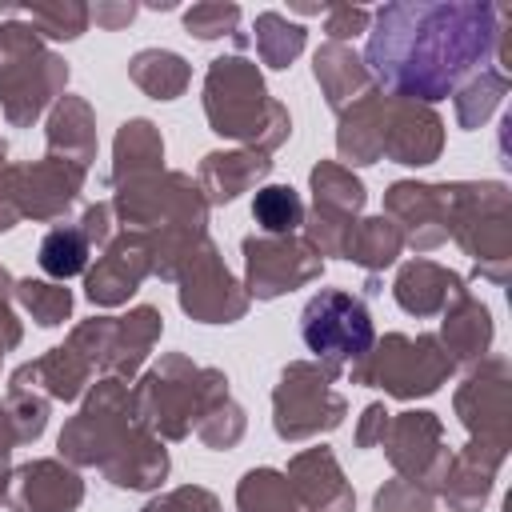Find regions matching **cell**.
<instances>
[{
  "label": "cell",
  "mask_w": 512,
  "mask_h": 512,
  "mask_svg": "<svg viewBox=\"0 0 512 512\" xmlns=\"http://www.w3.org/2000/svg\"><path fill=\"white\" fill-rule=\"evenodd\" d=\"M224 396H228V380L216 368H196L184 356H164L132 392V404L144 428H156L160 436L180 440Z\"/></svg>",
  "instance_id": "3957f363"
},
{
  "label": "cell",
  "mask_w": 512,
  "mask_h": 512,
  "mask_svg": "<svg viewBox=\"0 0 512 512\" xmlns=\"http://www.w3.org/2000/svg\"><path fill=\"white\" fill-rule=\"evenodd\" d=\"M312 72L328 96V108L344 112L352 100H360L368 88H372V76L364 68V60L348 48V44H320L316 56H312Z\"/></svg>",
  "instance_id": "603a6c76"
},
{
  "label": "cell",
  "mask_w": 512,
  "mask_h": 512,
  "mask_svg": "<svg viewBox=\"0 0 512 512\" xmlns=\"http://www.w3.org/2000/svg\"><path fill=\"white\" fill-rule=\"evenodd\" d=\"M336 372L324 364H288L280 372V384L272 392V424L284 440H304L316 432H328L344 416V400L332 392Z\"/></svg>",
  "instance_id": "ba28073f"
},
{
  "label": "cell",
  "mask_w": 512,
  "mask_h": 512,
  "mask_svg": "<svg viewBox=\"0 0 512 512\" xmlns=\"http://www.w3.org/2000/svg\"><path fill=\"white\" fill-rule=\"evenodd\" d=\"M488 344H492V316L464 288L444 308V344L440 348H448V360L456 364V360H480Z\"/></svg>",
  "instance_id": "4316f807"
},
{
  "label": "cell",
  "mask_w": 512,
  "mask_h": 512,
  "mask_svg": "<svg viewBox=\"0 0 512 512\" xmlns=\"http://www.w3.org/2000/svg\"><path fill=\"white\" fill-rule=\"evenodd\" d=\"M392 292H396V304H400L404 312H412V316H432V312H444V308L452 304V296L464 292V284H460L456 272H448V268H440V264H432V260H412V264L400 268Z\"/></svg>",
  "instance_id": "7402d4cb"
},
{
  "label": "cell",
  "mask_w": 512,
  "mask_h": 512,
  "mask_svg": "<svg viewBox=\"0 0 512 512\" xmlns=\"http://www.w3.org/2000/svg\"><path fill=\"white\" fill-rule=\"evenodd\" d=\"M104 476L116 484V488H156L168 472V452L152 440V432L140 424L104 464Z\"/></svg>",
  "instance_id": "cb8c5ba5"
},
{
  "label": "cell",
  "mask_w": 512,
  "mask_h": 512,
  "mask_svg": "<svg viewBox=\"0 0 512 512\" xmlns=\"http://www.w3.org/2000/svg\"><path fill=\"white\" fill-rule=\"evenodd\" d=\"M500 8L480 0H404L372 12L364 68L392 100L452 96L496 52Z\"/></svg>",
  "instance_id": "6da1fadb"
},
{
  "label": "cell",
  "mask_w": 512,
  "mask_h": 512,
  "mask_svg": "<svg viewBox=\"0 0 512 512\" xmlns=\"http://www.w3.org/2000/svg\"><path fill=\"white\" fill-rule=\"evenodd\" d=\"M144 420L136 416L132 392L120 380H100L80 416H72L60 432V456L72 464H104Z\"/></svg>",
  "instance_id": "52a82bcc"
},
{
  "label": "cell",
  "mask_w": 512,
  "mask_h": 512,
  "mask_svg": "<svg viewBox=\"0 0 512 512\" xmlns=\"http://www.w3.org/2000/svg\"><path fill=\"white\" fill-rule=\"evenodd\" d=\"M48 156L68 160L88 168L96 156V128H92V108L80 96H60V104L48 116Z\"/></svg>",
  "instance_id": "d4e9b609"
},
{
  "label": "cell",
  "mask_w": 512,
  "mask_h": 512,
  "mask_svg": "<svg viewBox=\"0 0 512 512\" xmlns=\"http://www.w3.org/2000/svg\"><path fill=\"white\" fill-rule=\"evenodd\" d=\"M388 424H392V416L384 412V404H368V408H364V420H360V432H356V444H360V448L384 444Z\"/></svg>",
  "instance_id": "f6af8a7d"
},
{
  "label": "cell",
  "mask_w": 512,
  "mask_h": 512,
  "mask_svg": "<svg viewBox=\"0 0 512 512\" xmlns=\"http://www.w3.org/2000/svg\"><path fill=\"white\" fill-rule=\"evenodd\" d=\"M504 92H508V76L496 68H480L464 88H456V120L464 128H480L492 116V108L504 100Z\"/></svg>",
  "instance_id": "d590c367"
},
{
  "label": "cell",
  "mask_w": 512,
  "mask_h": 512,
  "mask_svg": "<svg viewBox=\"0 0 512 512\" xmlns=\"http://www.w3.org/2000/svg\"><path fill=\"white\" fill-rule=\"evenodd\" d=\"M16 300L32 312L36 324L52 328V324H64L68 312H72V292L64 284H48V280H20L16 284Z\"/></svg>",
  "instance_id": "74e56055"
},
{
  "label": "cell",
  "mask_w": 512,
  "mask_h": 512,
  "mask_svg": "<svg viewBox=\"0 0 512 512\" xmlns=\"http://www.w3.org/2000/svg\"><path fill=\"white\" fill-rule=\"evenodd\" d=\"M84 500V484L60 460H32L12 476L8 504L16 512H72Z\"/></svg>",
  "instance_id": "ac0fdd59"
},
{
  "label": "cell",
  "mask_w": 512,
  "mask_h": 512,
  "mask_svg": "<svg viewBox=\"0 0 512 512\" xmlns=\"http://www.w3.org/2000/svg\"><path fill=\"white\" fill-rule=\"evenodd\" d=\"M144 512H220V508H216V496L204 488H176V492L152 500Z\"/></svg>",
  "instance_id": "7bdbcfd3"
},
{
  "label": "cell",
  "mask_w": 512,
  "mask_h": 512,
  "mask_svg": "<svg viewBox=\"0 0 512 512\" xmlns=\"http://www.w3.org/2000/svg\"><path fill=\"white\" fill-rule=\"evenodd\" d=\"M456 412L476 440L508 448V364L492 360L472 372L456 392Z\"/></svg>",
  "instance_id": "5bb4252c"
},
{
  "label": "cell",
  "mask_w": 512,
  "mask_h": 512,
  "mask_svg": "<svg viewBox=\"0 0 512 512\" xmlns=\"http://www.w3.org/2000/svg\"><path fill=\"white\" fill-rule=\"evenodd\" d=\"M180 308L204 324H232L248 308V292L220 264L208 236L188 252V260L180 268Z\"/></svg>",
  "instance_id": "9c48e42d"
},
{
  "label": "cell",
  "mask_w": 512,
  "mask_h": 512,
  "mask_svg": "<svg viewBox=\"0 0 512 512\" xmlns=\"http://www.w3.org/2000/svg\"><path fill=\"white\" fill-rule=\"evenodd\" d=\"M4 152H8V148H4V140H0V168H4Z\"/></svg>",
  "instance_id": "f907efd6"
},
{
  "label": "cell",
  "mask_w": 512,
  "mask_h": 512,
  "mask_svg": "<svg viewBox=\"0 0 512 512\" xmlns=\"http://www.w3.org/2000/svg\"><path fill=\"white\" fill-rule=\"evenodd\" d=\"M252 216L268 236H292L304 224V204L296 196V188L288 184H268L256 192L252 200Z\"/></svg>",
  "instance_id": "8d00e7d4"
},
{
  "label": "cell",
  "mask_w": 512,
  "mask_h": 512,
  "mask_svg": "<svg viewBox=\"0 0 512 512\" xmlns=\"http://www.w3.org/2000/svg\"><path fill=\"white\" fill-rule=\"evenodd\" d=\"M68 84V64L24 20L0 24V108L8 124H32Z\"/></svg>",
  "instance_id": "277c9868"
},
{
  "label": "cell",
  "mask_w": 512,
  "mask_h": 512,
  "mask_svg": "<svg viewBox=\"0 0 512 512\" xmlns=\"http://www.w3.org/2000/svg\"><path fill=\"white\" fill-rule=\"evenodd\" d=\"M352 372V384H376L400 400H412V396H428L436 392L448 372H452V360L448 352L440 348L436 336H384L380 344H372V352L348 368Z\"/></svg>",
  "instance_id": "8992f818"
},
{
  "label": "cell",
  "mask_w": 512,
  "mask_h": 512,
  "mask_svg": "<svg viewBox=\"0 0 512 512\" xmlns=\"http://www.w3.org/2000/svg\"><path fill=\"white\" fill-rule=\"evenodd\" d=\"M312 192H316V212L308 224V244L320 256H340L352 216L364 208V184L344 164L324 160L312 168Z\"/></svg>",
  "instance_id": "7c38bea8"
},
{
  "label": "cell",
  "mask_w": 512,
  "mask_h": 512,
  "mask_svg": "<svg viewBox=\"0 0 512 512\" xmlns=\"http://www.w3.org/2000/svg\"><path fill=\"white\" fill-rule=\"evenodd\" d=\"M204 112L212 132L252 144V152H272L288 140L292 120L280 100L268 96L260 72L244 56H216L204 76Z\"/></svg>",
  "instance_id": "7a4b0ae2"
},
{
  "label": "cell",
  "mask_w": 512,
  "mask_h": 512,
  "mask_svg": "<svg viewBox=\"0 0 512 512\" xmlns=\"http://www.w3.org/2000/svg\"><path fill=\"white\" fill-rule=\"evenodd\" d=\"M236 24H240V8H236V4H224V0H204V4H192V8L184 12V28H188L196 40L236 36Z\"/></svg>",
  "instance_id": "f35d334b"
},
{
  "label": "cell",
  "mask_w": 512,
  "mask_h": 512,
  "mask_svg": "<svg viewBox=\"0 0 512 512\" xmlns=\"http://www.w3.org/2000/svg\"><path fill=\"white\" fill-rule=\"evenodd\" d=\"M128 76L136 80V88H144L148 96L156 100H176L188 80H192V68L184 56L168 52V48H144L128 60Z\"/></svg>",
  "instance_id": "4dcf8cb0"
},
{
  "label": "cell",
  "mask_w": 512,
  "mask_h": 512,
  "mask_svg": "<svg viewBox=\"0 0 512 512\" xmlns=\"http://www.w3.org/2000/svg\"><path fill=\"white\" fill-rule=\"evenodd\" d=\"M156 336H160V312L148 308V304L132 308V312H128L124 320H116V328H112V344H108V364H104V372H112V376H132V372L140 368V360L148 356V348L156 344Z\"/></svg>",
  "instance_id": "83f0119b"
},
{
  "label": "cell",
  "mask_w": 512,
  "mask_h": 512,
  "mask_svg": "<svg viewBox=\"0 0 512 512\" xmlns=\"http://www.w3.org/2000/svg\"><path fill=\"white\" fill-rule=\"evenodd\" d=\"M12 444H16V432H12V420L0 404V504L8 500V452H12Z\"/></svg>",
  "instance_id": "c3c4849f"
},
{
  "label": "cell",
  "mask_w": 512,
  "mask_h": 512,
  "mask_svg": "<svg viewBox=\"0 0 512 512\" xmlns=\"http://www.w3.org/2000/svg\"><path fill=\"white\" fill-rule=\"evenodd\" d=\"M248 292L256 300H272L320 276V252L296 236H248L244 240Z\"/></svg>",
  "instance_id": "30bf717a"
},
{
  "label": "cell",
  "mask_w": 512,
  "mask_h": 512,
  "mask_svg": "<svg viewBox=\"0 0 512 512\" xmlns=\"http://www.w3.org/2000/svg\"><path fill=\"white\" fill-rule=\"evenodd\" d=\"M288 484L300 500V512H352V488L340 476V464L328 448H308L288 464Z\"/></svg>",
  "instance_id": "d6986e66"
},
{
  "label": "cell",
  "mask_w": 512,
  "mask_h": 512,
  "mask_svg": "<svg viewBox=\"0 0 512 512\" xmlns=\"http://www.w3.org/2000/svg\"><path fill=\"white\" fill-rule=\"evenodd\" d=\"M300 336H304L308 352H316V360L336 376L344 368H356L376 344L372 316H368L364 300H356L352 292H340V288H324L304 304Z\"/></svg>",
  "instance_id": "5b68a950"
},
{
  "label": "cell",
  "mask_w": 512,
  "mask_h": 512,
  "mask_svg": "<svg viewBox=\"0 0 512 512\" xmlns=\"http://www.w3.org/2000/svg\"><path fill=\"white\" fill-rule=\"evenodd\" d=\"M20 220L16 208V188H12V168H0V232H8Z\"/></svg>",
  "instance_id": "7dc6e473"
},
{
  "label": "cell",
  "mask_w": 512,
  "mask_h": 512,
  "mask_svg": "<svg viewBox=\"0 0 512 512\" xmlns=\"http://www.w3.org/2000/svg\"><path fill=\"white\" fill-rule=\"evenodd\" d=\"M196 432H200V440L212 444V448H232V444L244 436V412L224 396L220 404H212V408L200 416Z\"/></svg>",
  "instance_id": "ab89813d"
},
{
  "label": "cell",
  "mask_w": 512,
  "mask_h": 512,
  "mask_svg": "<svg viewBox=\"0 0 512 512\" xmlns=\"http://www.w3.org/2000/svg\"><path fill=\"white\" fill-rule=\"evenodd\" d=\"M440 116L428 104H412V100H392L384 108V140H380V156H392L396 164H432L440 156Z\"/></svg>",
  "instance_id": "2e32d148"
},
{
  "label": "cell",
  "mask_w": 512,
  "mask_h": 512,
  "mask_svg": "<svg viewBox=\"0 0 512 512\" xmlns=\"http://www.w3.org/2000/svg\"><path fill=\"white\" fill-rule=\"evenodd\" d=\"M240 512H300V500L284 472L276 468H252L236 488Z\"/></svg>",
  "instance_id": "d6a6232c"
},
{
  "label": "cell",
  "mask_w": 512,
  "mask_h": 512,
  "mask_svg": "<svg viewBox=\"0 0 512 512\" xmlns=\"http://www.w3.org/2000/svg\"><path fill=\"white\" fill-rule=\"evenodd\" d=\"M256 52L268 68H288L304 52V28L280 12H260L256 16Z\"/></svg>",
  "instance_id": "e575fe53"
},
{
  "label": "cell",
  "mask_w": 512,
  "mask_h": 512,
  "mask_svg": "<svg viewBox=\"0 0 512 512\" xmlns=\"http://www.w3.org/2000/svg\"><path fill=\"white\" fill-rule=\"evenodd\" d=\"M456 200H460V184H412V180H400V184L388 188L384 208H388L392 224L400 228V236L412 248H436L452 232Z\"/></svg>",
  "instance_id": "8fae6325"
},
{
  "label": "cell",
  "mask_w": 512,
  "mask_h": 512,
  "mask_svg": "<svg viewBox=\"0 0 512 512\" xmlns=\"http://www.w3.org/2000/svg\"><path fill=\"white\" fill-rule=\"evenodd\" d=\"M376 512H432V492L416 480H388L376 492Z\"/></svg>",
  "instance_id": "60d3db41"
},
{
  "label": "cell",
  "mask_w": 512,
  "mask_h": 512,
  "mask_svg": "<svg viewBox=\"0 0 512 512\" xmlns=\"http://www.w3.org/2000/svg\"><path fill=\"white\" fill-rule=\"evenodd\" d=\"M148 272H152V240L140 236V232H124V236L108 240L104 256L88 272V280H84L88 300L92 304H104V308L124 304L140 288V280Z\"/></svg>",
  "instance_id": "9a60e30c"
},
{
  "label": "cell",
  "mask_w": 512,
  "mask_h": 512,
  "mask_svg": "<svg viewBox=\"0 0 512 512\" xmlns=\"http://www.w3.org/2000/svg\"><path fill=\"white\" fill-rule=\"evenodd\" d=\"M88 16L100 24V28H128L132 16H136V4L132 0H100L88 8Z\"/></svg>",
  "instance_id": "ee69618b"
},
{
  "label": "cell",
  "mask_w": 512,
  "mask_h": 512,
  "mask_svg": "<svg viewBox=\"0 0 512 512\" xmlns=\"http://www.w3.org/2000/svg\"><path fill=\"white\" fill-rule=\"evenodd\" d=\"M368 24H372V12L360 4H328L324 8V32L332 44H348L352 36L368 32Z\"/></svg>",
  "instance_id": "b9f144b4"
},
{
  "label": "cell",
  "mask_w": 512,
  "mask_h": 512,
  "mask_svg": "<svg viewBox=\"0 0 512 512\" xmlns=\"http://www.w3.org/2000/svg\"><path fill=\"white\" fill-rule=\"evenodd\" d=\"M88 252H92V244H88L84 228L80 224H60L40 240V268L56 280H68V276L84 272Z\"/></svg>",
  "instance_id": "836d02e7"
},
{
  "label": "cell",
  "mask_w": 512,
  "mask_h": 512,
  "mask_svg": "<svg viewBox=\"0 0 512 512\" xmlns=\"http://www.w3.org/2000/svg\"><path fill=\"white\" fill-rule=\"evenodd\" d=\"M384 108L388 96L380 88H368L360 100H352L340 112V132H336V148L348 164H372L380 160V140H384Z\"/></svg>",
  "instance_id": "44dd1931"
},
{
  "label": "cell",
  "mask_w": 512,
  "mask_h": 512,
  "mask_svg": "<svg viewBox=\"0 0 512 512\" xmlns=\"http://www.w3.org/2000/svg\"><path fill=\"white\" fill-rule=\"evenodd\" d=\"M164 160V140L148 120H128L116 132V164H112V180L128 184L140 176H152Z\"/></svg>",
  "instance_id": "f1b7e54d"
},
{
  "label": "cell",
  "mask_w": 512,
  "mask_h": 512,
  "mask_svg": "<svg viewBox=\"0 0 512 512\" xmlns=\"http://www.w3.org/2000/svg\"><path fill=\"white\" fill-rule=\"evenodd\" d=\"M400 248H404L400 228L392 220H384V216H372V220H356L348 228L340 256L360 264V268H368V272H380L400 256Z\"/></svg>",
  "instance_id": "f546056e"
},
{
  "label": "cell",
  "mask_w": 512,
  "mask_h": 512,
  "mask_svg": "<svg viewBox=\"0 0 512 512\" xmlns=\"http://www.w3.org/2000/svg\"><path fill=\"white\" fill-rule=\"evenodd\" d=\"M0 12L20 16L36 36H48V40H76L92 20L88 4H80V0H52V4H28V8L0 4Z\"/></svg>",
  "instance_id": "1f68e13d"
},
{
  "label": "cell",
  "mask_w": 512,
  "mask_h": 512,
  "mask_svg": "<svg viewBox=\"0 0 512 512\" xmlns=\"http://www.w3.org/2000/svg\"><path fill=\"white\" fill-rule=\"evenodd\" d=\"M268 168H272V160L264 152H252V148H244V152H212L200 164V188L208 192L212 204H228L244 188L264 180Z\"/></svg>",
  "instance_id": "484cf974"
},
{
  "label": "cell",
  "mask_w": 512,
  "mask_h": 512,
  "mask_svg": "<svg viewBox=\"0 0 512 512\" xmlns=\"http://www.w3.org/2000/svg\"><path fill=\"white\" fill-rule=\"evenodd\" d=\"M504 460V448L496 444H484V440H472L456 460H448V472H444V496L456 512H472L484 504L488 488H492V476H496V464Z\"/></svg>",
  "instance_id": "ffe728a7"
},
{
  "label": "cell",
  "mask_w": 512,
  "mask_h": 512,
  "mask_svg": "<svg viewBox=\"0 0 512 512\" xmlns=\"http://www.w3.org/2000/svg\"><path fill=\"white\" fill-rule=\"evenodd\" d=\"M80 228H84L88 244H96V248H108V240H112V208H108V204H92V208L84 212Z\"/></svg>",
  "instance_id": "bcb514c9"
},
{
  "label": "cell",
  "mask_w": 512,
  "mask_h": 512,
  "mask_svg": "<svg viewBox=\"0 0 512 512\" xmlns=\"http://www.w3.org/2000/svg\"><path fill=\"white\" fill-rule=\"evenodd\" d=\"M384 448L392 464L404 472V480H416L420 488L436 492L448 472V448H440V420L432 412H404L388 424Z\"/></svg>",
  "instance_id": "4fadbf2b"
},
{
  "label": "cell",
  "mask_w": 512,
  "mask_h": 512,
  "mask_svg": "<svg viewBox=\"0 0 512 512\" xmlns=\"http://www.w3.org/2000/svg\"><path fill=\"white\" fill-rule=\"evenodd\" d=\"M80 184H84V168L68 164V160H56V156H48L32 168H12L16 208H20V216H32V220L60 216L76 200Z\"/></svg>",
  "instance_id": "e0dca14e"
},
{
  "label": "cell",
  "mask_w": 512,
  "mask_h": 512,
  "mask_svg": "<svg viewBox=\"0 0 512 512\" xmlns=\"http://www.w3.org/2000/svg\"><path fill=\"white\" fill-rule=\"evenodd\" d=\"M8 288H12V280H8V272H4V268H0V300H4V296H8Z\"/></svg>",
  "instance_id": "681fc988"
}]
</instances>
